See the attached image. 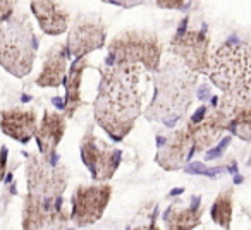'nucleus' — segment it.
<instances>
[{"label":"nucleus","instance_id":"obj_10","mask_svg":"<svg viewBox=\"0 0 251 230\" xmlns=\"http://www.w3.org/2000/svg\"><path fill=\"white\" fill-rule=\"evenodd\" d=\"M105 38H107V29L103 21L95 14L79 12L67 29L66 46L69 57L74 60L86 59L88 53L100 50L105 45Z\"/></svg>","mask_w":251,"mask_h":230},{"label":"nucleus","instance_id":"obj_24","mask_svg":"<svg viewBox=\"0 0 251 230\" xmlns=\"http://www.w3.org/2000/svg\"><path fill=\"white\" fill-rule=\"evenodd\" d=\"M157 7H162V9H184L186 2H165V0H160V2H157Z\"/></svg>","mask_w":251,"mask_h":230},{"label":"nucleus","instance_id":"obj_9","mask_svg":"<svg viewBox=\"0 0 251 230\" xmlns=\"http://www.w3.org/2000/svg\"><path fill=\"white\" fill-rule=\"evenodd\" d=\"M110 198L112 185L107 182L77 185L71 196V222L76 227H88L97 223L103 216Z\"/></svg>","mask_w":251,"mask_h":230},{"label":"nucleus","instance_id":"obj_22","mask_svg":"<svg viewBox=\"0 0 251 230\" xmlns=\"http://www.w3.org/2000/svg\"><path fill=\"white\" fill-rule=\"evenodd\" d=\"M14 14H16V2L0 0V26L5 24Z\"/></svg>","mask_w":251,"mask_h":230},{"label":"nucleus","instance_id":"obj_23","mask_svg":"<svg viewBox=\"0 0 251 230\" xmlns=\"http://www.w3.org/2000/svg\"><path fill=\"white\" fill-rule=\"evenodd\" d=\"M7 158H9V148L0 143V182L4 181L7 174Z\"/></svg>","mask_w":251,"mask_h":230},{"label":"nucleus","instance_id":"obj_11","mask_svg":"<svg viewBox=\"0 0 251 230\" xmlns=\"http://www.w3.org/2000/svg\"><path fill=\"white\" fill-rule=\"evenodd\" d=\"M193 141L195 153H201L213 146L227 131V117L219 105L201 107L191 119L184 124Z\"/></svg>","mask_w":251,"mask_h":230},{"label":"nucleus","instance_id":"obj_20","mask_svg":"<svg viewBox=\"0 0 251 230\" xmlns=\"http://www.w3.org/2000/svg\"><path fill=\"white\" fill-rule=\"evenodd\" d=\"M88 67L86 59H77L71 64L67 69V76L64 79V86H66V100H64V117L71 119L77 112V108L83 105V98H81V83H83V72Z\"/></svg>","mask_w":251,"mask_h":230},{"label":"nucleus","instance_id":"obj_17","mask_svg":"<svg viewBox=\"0 0 251 230\" xmlns=\"http://www.w3.org/2000/svg\"><path fill=\"white\" fill-rule=\"evenodd\" d=\"M66 117L64 114L52 110L43 112V117L38 124L35 139L38 144V153L43 157H52L57 155V146L60 144L66 133Z\"/></svg>","mask_w":251,"mask_h":230},{"label":"nucleus","instance_id":"obj_4","mask_svg":"<svg viewBox=\"0 0 251 230\" xmlns=\"http://www.w3.org/2000/svg\"><path fill=\"white\" fill-rule=\"evenodd\" d=\"M38 53V36L26 12L14 14L0 26V67L23 79L33 70Z\"/></svg>","mask_w":251,"mask_h":230},{"label":"nucleus","instance_id":"obj_15","mask_svg":"<svg viewBox=\"0 0 251 230\" xmlns=\"http://www.w3.org/2000/svg\"><path fill=\"white\" fill-rule=\"evenodd\" d=\"M33 16L38 21L40 28L45 35L60 36L69 29L71 26V14L67 9H64L57 2L50 0H33L29 4Z\"/></svg>","mask_w":251,"mask_h":230},{"label":"nucleus","instance_id":"obj_12","mask_svg":"<svg viewBox=\"0 0 251 230\" xmlns=\"http://www.w3.org/2000/svg\"><path fill=\"white\" fill-rule=\"evenodd\" d=\"M71 216L64 198L57 201H40L26 194L23 205V230H62Z\"/></svg>","mask_w":251,"mask_h":230},{"label":"nucleus","instance_id":"obj_5","mask_svg":"<svg viewBox=\"0 0 251 230\" xmlns=\"http://www.w3.org/2000/svg\"><path fill=\"white\" fill-rule=\"evenodd\" d=\"M107 50L108 64L140 66L148 72H157L164 46L155 33L147 29H129L114 36Z\"/></svg>","mask_w":251,"mask_h":230},{"label":"nucleus","instance_id":"obj_1","mask_svg":"<svg viewBox=\"0 0 251 230\" xmlns=\"http://www.w3.org/2000/svg\"><path fill=\"white\" fill-rule=\"evenodd\" d=\"M98 70L101 77L93 101L95 122L114 141H122L143 114L141 76L145 69L107 64Z\"/></svg>","mask_w":251,"mask_h":230},{"label":"nucleus","instance_id":"obj_18","mask_svg":"<svg viewBox=\"0 0 251 230\" xmlns=\"http://www.w3.org/2000/svg\"><path fill=\"white\" fill-rule=\"evenodd\" d=\"M220 108L227 117V131L243 141H251V100H237L222 94Z\"/></svg>","mask_w":251,"mask_h":230},{"label":"nucleus","instance_id":"obj_16","mask_svg":"<svg viewBox=\"0 0 251 230\" xmlns=\"http://www.w3.org/2000/svg\"><path fill=\"white\" fill-rule=\"evenodd\" d=\"M69 52H67L66 43H55L45 53L43 66L40 70L35 83L40 88H59L64 84L67 76V62H69Z\"/></svg>","mask_w":251,"mask_h":230},{"label":"nucleus","instance_id":"obj_14","mask_svg":"<svg viewBox=\"0 0 251 230\" xmlns=\"http://www.w3.org/2000/svg\"><path fill=\"white\" fill-rule=\"evenodd\" d=\"M193 155H196L193 141L186 127L182 126L176 129L164 143H160L155 160L164 170H179L191 160Z\"/></svg>","mask_w":251,"mask_h":230},{"label":"nucleus","instance_id":"obj_21","mask_svg":"<svg viewBox=\"0 0 251 230\" xmlns=\"http://www.w3.org/2000/svg\"><path fill=\"white\" fill-rule=\"evenodd\" d=\"M232 189H224L219 192V196L213 201L212 208H210V216H212L213 223L226 230H230V223H232Z\"/></svg>","mask_w":251,"mask_h":230},{"label":"nucleus","instance_id":"obj_13","mask_svg":"<svg viewBox=\"0 0 251 230\" xmlns=\"http://www.w3.org/2000/svg\"><path fill=\"white\" fill-rule=\"evenodd\" d=\"M38 129V115L35 108L11 107L0 110V131L11 139L28 144Z\"/></svg>","mask_w":251,"mask_h":230},{"label":"nucleus","instance_id":"obj_6","mask_svg":"<svg viewBox=\"0 0 251 230\" xmlns=\"http://www.w3.org/2000/svg\"><path fill=\"white\" fill-rule=\"evenodd\" d=\"M69 182V170L59 161L57 155L43 157L40 153L26 155V185L28 196L40 201H57L64 198Z\"/></svg>","mask_w":251,"mask_h":230},{"label":"nucleus","instance_id":"obj_2","mask_svg":"<svg viewBox=\"0 0 251 230\" xmlns=\"http://www.w3.org/2000/svg\"><path fill=\"white\" fill-rule=\"evenodd\" d=\"M155 93L143 115L151 122L176 126L188 114L193 103L198 74L191 72L181 60L169 57L153 76Z\"/></svg>","mask_w":251,"mask_h":230},{"label":"nucleus","instance_id":"obj_19","mask_svg":"<svg viewBox=\"0 0 251 230\" xmlns=\"http://www.w3.org/2000/svg\"><path fill=\"white\" fill-rule=\"evenodd\" d=\"M203 206L201 199L193 196L188 201L177 199L164 213V222L167 230H193L201 223Z\"/></svg>","mask_w":251,"mask_h":230},{"label":"nucleus","instance_id":"obj_25","mask_svg":"<svg viewBox=\"0 0 251 230\" xmlns=\"http://www.w3.org/2000/svg\"><path fill=\"white\" fill-rule=\"evenodd\" d=\"M127 230H160V229H158V225L155 223V220H150V222H147V223L133 225L131 229H127Z\"/></svg>","mask_w":251,"mask_h":230},{"label":"nucleus","instance_id":"obj_7","mask_svg":"<svg viewBox=\"0 0 251 230\" xmlns=\"http://www.w3.org/2000/svg\"><path fill=\"white\" fill-rule=\"evenodd\" d=\"M79 153L91 179L98 184L110 181L121 165V150L95 136L93 127H88L81 138Z\"/></svg>","mask_w":251,"mask_h":230},{"label":"nucleus","instance_id":"obj_8","mask_svg":"<svg viewBox=\"0 0 251 230\" xmlns=\"http://www.w3.org/2000/svg\"><path fill=\"white\" fill-rule=\"evenodd\" d=\"M171 52L191 72L208 74L210 36L205 29L181 26L171 40Z\"/></svg>","mask_w":251,"mask_h":230},{"label":"nucleus","instance_id":"obj_3","mask_svg":"<svg viewBox=\"0 0 251 230\" xmlns=\"http://www.w3.org/2000/svg\"><path fill=\"white\" fill-rule=\"evenodd\" d=\"M226 96L251 100V43L226 42L210 55L208 74Z\"/></svg>","mask_w":251,"mask_h":230}]
</instances>
